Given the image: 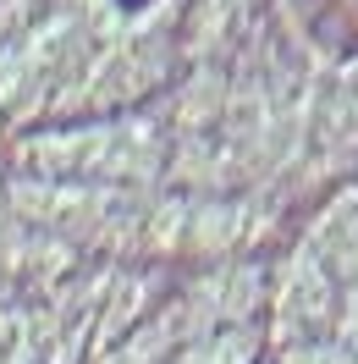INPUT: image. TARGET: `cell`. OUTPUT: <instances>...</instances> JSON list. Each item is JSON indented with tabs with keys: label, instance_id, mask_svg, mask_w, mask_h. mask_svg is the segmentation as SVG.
<instances>
[{
	"label": "cell",
	"instance_id": "cell-1",
	"mask_svg": "<svg viewBox=\"0 0 358 364\" xmlns=\"http://www.w3.org/2000/svg\"><path fill=\"white\" fill-rule=\"evenodd\" d=\"M143 6H149V0H121V11H143Z\"/></svg>",
	"mask_w": 358,
	"mask_h": 364
}]
</instances>
